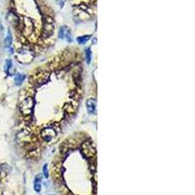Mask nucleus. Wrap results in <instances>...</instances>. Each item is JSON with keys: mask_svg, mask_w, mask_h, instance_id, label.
Here are the masks:
<instances>
[{"mask_svg": "<svg viewBox=\"0 0 195 195\" xmlns=\"http://www.w3.org/2000/svg\"><path fill=\"white\" fill-rule=\"evenodd\" d=\"M34 104H35V101H34L33 98L30 96L26 97L20 104L21 113L24 116H30L32 114V112H33Z\"/></svg>", "mask_w": 195, "mask_h": 195, "instance_id": "obj_1", "label": "nucleus"}, {"mask_svg": "<svg viewBox=\"0 0 195 195\" xmlns=\"http://www.w3.org/2000/svg\"><path fill=\"white\" fill-rule=\"evenodd\" d=\"M34 58L32 50L27 47H22L17 53V59L21 63H29Z\"/></svg>", "mask_w": 195, "mask_h": 195, "instance_id": "obj_2", "label": "nucleus"}, {"mask_svg": "<svg viewBox=\"0 0 195 195\" xmlns=\"http://www.w3.org/2000/svg\"><path fill=\"white\" fill-rule=\"evenodd\" d=\"M18 26H21L22 29V34H25L26 36H29L32 33V31H33V22L29 18H24L22 19V20H19V22H18Z\"/></svg>", "mask_w": 195, "mask_h": 195, "instance_id": "obj_3", "label": "nucleus"}, {"mask_svg": "<svg viewBox=\"0 0 195 195\" xmlns=\"http://www.w3.org/2000/svg\"><path fill=\"white\" fill-rule=\"evenodd\" d=\"M57 134H58V130L55 129L54 126H48V127H45L41 130L40 136H41V139H42L44 142H50L56 136H57Z\"/></svg>", "mask_w": 195, "mask_h": 195, "instance_id": "obj_4", "label": "nucleus"}, {"mask_svg": "<svg viewBox=\"0 0 195 195\" xmlns=\"http://www.w3.org/2000/svg\"><path fill=\"white\" fill-rule=\"evenodd\" d=\"M81 151L87 158H93L96 155V147L91 141H86L81 145Z\"/></svg>", "mask_w": 195, "mask_h": 195, "instance_id": "obj_5", "label": "nucleus"}, {"mask_svg": "<svg viewBox=\"0 0 195 195\" xmlns=\"http://www.w3.org/2000/svg\"><path fill=\"white\" fill-rule=\"evenodd\" d=\"M59 36L60 38H62L63 40L67 41V42H71L72 41V37H71V31L69 29V27L64 26H62L59 30Z\"/></svg>", "mask_w": 195, "mask_h": 195, "instance_id": "obj_6", "label": "nucleus"}, {"mask_svg": "<svg viewBox=\"0 0 195 195\" xmlns=\"http://www.w3.org/2000/svg\"><path fill=\"white\" fill-rule=\"evenodd\" d=\"M43 30H44V35L45 36H50L53 33L54 31V22L51 18H47L44 22V26H43Z\"/></svg>", "mask_w": 195, "mask_h": 195, "instance_id": "obj_7", "label": "nucleus"}, {"mask_svg": "<svg viewBox=\"0 0 195 195\" xmlns=\"http://www.w3.org/2000/svg\"><path fill=\"white\" fill-rule=\"evenodd\" d=\"M87 110L90 114H96L97 112V100L95 98H90L87 100L86 103Z\"/></svg>", "mask_w": 195, "mask_h": 195, "instance_id": "obj_8", "label": "nucleus"}, {"mask_svg": "<svg viewBox=\"0 0 195 195\" xmlns=\"http://www.w3.org/2000/svg\"><path fill=\"white\" fill-rule=\"evenodd\" d=\"M77 109V103L74 101H68L63 106V110L66 111L67 113L68 114H72L76 111Z\"/></svg>", "mask_w": 195, "mask_h": 195, "instance_id": "obj_9", "label": "nucleus"}, {"mask_svg": "<svg viewBox=\"0 0 195 195\" xmlns=\"http://www.w3.org/2000/svg\"><path fill=\"white\" fill-rule=\"evenodd\" d=\"M34 190L36 192L41 191V177L40 175H37L34 180Z\"/></svg>", "mask_w": 195, "mask_h": 195, "instance_id": "obj_10", "label": "nucleus"}, {"mask_svg": "<svg viewBox=\"0 0 195 195\" xmlns=\"http://www.w3.org/2000/svg\"><path fill=\"white\" fill-rule=\"evenodd\" d=\"M25 78H26V75L25 74H22V73H17L16 76H15V83L16 85L20 86L22 84V82L25 81Z\"/></svg>", "mask_w": 195, "mask_h": 195, "instance_id": "obj_11", "label": "nucleus"}, {"mask_svg": "<svg viewBox=\"0 0 195 195\" xmlns=\"http://www.w3.org/2000/svg\"><path fill=\"white\" fill-rule=\"evenodd\" d=\"M13 67V63H12V61L11 60H7V61L5 62V67H4V70H5V72L7 74H9V75H11V69Z\"/></svg>", "mask_w": 195, "mask_h": 195, "instance_id": "obj_12", "label": "nucleus"}, {"mask_svg": "<svg viewBox=\"0 0 195 195\" xmlns=\"http://www.w3.org/2000/svg\"><path fill=\"white\" fill-rule=\"evenodd\" d=\"M90 38H91V35H82V36L77 37L76 41L79 44H85L86 42H88V41L90 40Z\"/></svg>", "mask_w": 195, "mask_h": 195, "instance_id": "obj_13", "label": "nucleus"}, {"mask_svg": "<svg viewBox=\"0 0 195 195\" xmlns=\"http://www.w3.org/2000/svg\"><path fill=\"white\" fill-rule=\"evenodd\" d=\"M11 45H12V35H11V32L8 31V34H7V37L5 39V46L7 48L11 49Z\"/></svg>", "mask_w": 195, "mask_h": 195, "instance_id": "obj_14", "label": "nucleus"}, {"mask_svg": "<svg viewBox=\"0 0 195 195\" xmlns=\"http://www.w3.org/2000/svg\"><path fill=\"white\" fill-rule=\"evenodd\" d=\"M85 57H86V63H90L92 60V51L90 48H88L85 50Z\"/></svg>", "mask_w": 195, "mask_h": 195, "instance_id": "obj_15", "label": "nucleus"}, {"mask_svg": "<svg viewBox=\"0 0 195 195\" xmlns=\"http://www.w3.org/2000/svg\"><path fill=\"white\" fill-rule=\"evenodd\" d=\"M43 174H44V177L46 179L49 177V172H48V166H47V164H45L43 166Z\"/></svg>", "mask_w": 195, "mask_h": 195, "instance_id": "obj_16", "label": "nucleus"}]
</instances>
